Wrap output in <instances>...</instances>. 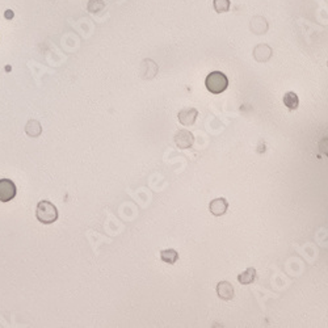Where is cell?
Here are the masks:
<instances>
[{"mask_svg": "<svg viewBox=\"0 0 328 328\" xmlns=\"http://www.w3.org/2000/svg\"><path fill=\"white\" fill-rule=\"evenodd\" d=\"M213 7H214L217 13H225V12L230 11L231 3L230 0H214Z\"/></svg>", "mask_w": 328, "mask_h": 328, "instance_id": "9a60e30c", "label": "cell"}, {"mask_svg": "<svg viewBox=\"0 0 328 328\" xmlns=\"http://www.w3.org/2000/svg\"><path fill=\"white\" fill-rule=\"evenodd\" d=\"M205 86L208 88L209 92L214 94H219L225 92L229 87V79L227 76L221 71H213L206 76Z\"/></svg>", "mask_w": 328, "mask_h": 328, "instance_id": "6da1fadb", "label": "cell"}, {"mask_svg": "<svg viewBox=\"0 0 328 328\" xmlns=\"http://www.w3.org/2000/svg\"><path fill=\"white\" fill-rule=\"evenodd\" d=\"M249 28H251L253 33L260 36V34H265L268 32V23H267V20L263 16H255L251 20Z\"/></svg>", "mask_w": 328, "mask_h": 328, "instance_id": "30bf717a", "label": "cell"}, {"mask_svg": "<svg viewBox=\"0 0 328 328\" xmlns=\"http://www.w3.org/2000/svg\"><path fill=\"white\" fill-rule=\"evenodd\" d=\"M283 105L286 106L289 110H295L298 109L299 105V98L297 96V94L294 92H287V94H283Z\"/></svg>", "mask_w": 328, "mask_h": 328, "instance_id": "8fae6325", "label": "cell"}, {"mask_svg": "<svg viewBox=\"0 0 328 328\" xmlns=\"http://www.w3.org/2000/svg\"><path fill=\"white\" fill-rule=\"evenodd\" d=\"M160 259L167 264L174 265L179 260V253L175 249H164L160 252Z\"/></svg>", "mask_w": 328, "mask_h": 328, "instance_id": "5bb4252c", "label": "cell"}, {"mask_svg": "<svg viewBox=\"0 0 328 328\" xmlns=\"http://www.w3.org/2000/svg\"><path fill=\"white\" fill-rule=\"evenodd\" d=\"M16 196V185L9 179H1L0 180V201L1 202H9Z\"/></svg>", "mask_w": 328, "mask_h": 328, "instance_id": "3957f363", "label": "cell"}, {"mask_svg": "<svg viewBox=\"0 0 328 328\" xmlns=\"http://www.w3.org/2000/svg\"><path fill=\"white\" fill-rule=\"evenodd\" d=\"M217 294L223 301H231L234 298V286L229 281H222L217 285Z\"/></svg>", "mask_w": 328, "mask_h": 328, "instance_id": "ba28073f", "label": "cell"}, {"mask_svg": "<svg viewBox=\"0 0 328 328\" xmlns=\"http://www.w3.org/2000/svg\"><path fill=\"white\" fill-rule=\"evenodd\" d=\"M25 132L29 137L32 138H37L41 136L42 133V126L37 120H29L28 121L27 126H25Z\"/></svg>", "mask_w": 328, "mask_h": 328, "instance_id": "7c38bea8", "label": "cell"}, {"mask_svg": "<svg viewBox=\"0 0 328 328\" xmlns=\"http://www.w3.org/2000/svg\"><path fill=\"white\" fill-rule=\"evenodd\" d=\"M273 55V50H272L271 46H268L267 44H260L257 45L255 49H253V58L260 62V63H265L268 62L269 59Z\"/></svg>", "mask_w": 328, "mask_h": 328, "instance_id": "52a82bcc", "label": "cell"}, {"mask_svg": "<svg viewBox=\"0 0 328 328\" xmlns=\"http://www.w3.org/2000/svg\"><path fill=\"white\" fill-rule=\"evenodd\" d=\"M159 71L158 64L155 63L152 59H144L141 64V76L143 79H154Z\"/></svg>", "mask_w": 328, "mask_h": 328, "instance_id": "5b68a950", "label": "cell"}, {"mask_svg": "<svg viewBox=\"0 0 328 328\" xmlns=\"http://www.w3.org/2000/svg\"><path fill=\"white\" fill-rule=\"evenodd\" d=\"M327 66H328V63H327Z\"/></svg>", "mask_w": 328, "mask_h": 328, "instance_id": "ac0fdd59", "label": "cell"}, {"mask_svg": "<svg viewBox=\"0 0 328 328\" xmlns=\"http://www.w3.org/2000/svg\"><path fill=\"white\" fill-rule=\"evenodd\" d=\"M227 209H229V202L225 198H215L209 205V210L215 217H221V215L226 214Z\"/></svg>", "mask_w": 328, "mask_h": 328, "instance_id": "9c48e42d", "label": "cell"}, {"mask_svg": "<svg viewBox=\"0 0 328 328\" xmlns=\"http://www.w3.org/2000/svg\"><path fill=\"white\" fill-rule=\"evenodd\" d=\"M197 116H198V110L194 109V108H185V109L179 112L178 120L184 126H192L196 122Z\"/></svg>", "mask_w": 328, "mask_h": 328, "instance_id": "8992f818", "label": "cell"}, {"mask_svg": "<svg viewBox=\"0 0 328 328\" xmlns=\"http://www.w3.org/2000/svg\"><path fill=\"white\" fill-rule=\"evenodd\" d=\"M174 141L179 148L185 150V148L192 147V144L194 143V137H193V134L189 130H179L175 134Z\"/></svg>", "mask_w": 328, "mask_h": 328, "instance_id": "277c9868", "label": "cell"}, {"mask_svg": "<svg viewBox=\"0 0 328 328\" xmlns=\"http://www.w3.org/2000/svg\"><path fill=\"white\" fill-rule=\"evenodd\" d=\"M255 280H256V271L253 268L245 269L243 273H240V275L238 276V281L241 285H249V283H252Z\"/></svg>", "mask_w": 328, "mask_h": 328, "instance_id": "4fadbf2b", "label": "cell"}, {"mask_svg": "<svg viewBox=\"0 0 328 328\" xmlns=\"http://www.w3.org/2000/svg\"><path fill=\"white\" fill-rule=\"evenodd\" d=\"M102 8H104V3H102L101 0H91L90 4H88V9H90V12H92V13L101 11Z\"/></svg>", "mask_w": 328, "mask_h": 328, "instance_id": "2e32d148", "label": "cell"}, {"mask_svg": "<svg viewBox=\"0 0 328 328\" xmlns=\"http://www.w3.org/2000/svg\"><path fill=\"white\" fill-rule=\"evenodd\" d=\"M319 151L322 154H325L326 156H328V138H323L319 142Z\"/></svg>", "mask_w": 328, "mask_h": 328, "instance_id": "e0dca14e", "label": "cell"}, {"mask_svg": "<svg viewBox=\"0 0 328 328\" xmlns=\"http://www.w3.org/2000/svg\"><path fill=\"white\" fill-rule=\"evenodd\" d=\"M36 215L42 225H51L58 219V210L49 201H40L36 209Z\"/></svg>", "mask_w": 328, "mask_h": 328, "instance_id": "7a4b0ae2", "label": "cell"}]
</instances>
